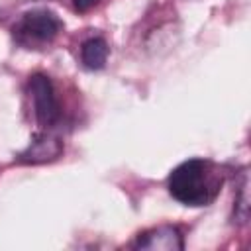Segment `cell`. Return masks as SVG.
<instances>
[{
	"label": "cell",
	"mask_w": 251,
	"mask_h": 251,
	"mask_svg": "<svg viewBox=\"0 0 251 251\" xmlns=\"http://www.w3.org/2000/svg\"><path fill=\"white\" fill-rule=\"evenodd\" d=\"M224 184V175L220 167L210 159H186L180 165H176L169 178L167 188L171 196L190 208H202L210 206Z\"/></svg>",
	"instance_id": "obj_1"
},
{
	"label": "cell",
	"mask_w": 251,
	"mask_h": 251,
	"mask_svg": "<svg viewBox=\"0 0 251 251\" xmlns=\"http://www.w3.org/2000/svg\"><path fill=\"white\" fill-rule=\"evenodd\" d=\"M63 31L61 18L45 8L22 14L12 25V39L24 49H43L51 45Z\"/></svg>",
	"instance_id": "obj_2"
},
{
	"label": "cell",
	"mask_w": 251,
	"mask_h": 251,
	"mask_svg": "<svg viewBox=\"0 0 251 251\" xmlns=\"http://www.w3.org/2000/svg\"><path fill=\"white\" fill-rule=\"evenodd\" d=\"M27 100H29V110L31 118L37 124L39 129H55L61 122L63 110L61 102L57 98L55 86L51 78L43 73H35L27 80Z\"/></svg>",
	"instance_id": "obj_3"
},
{
	"label": "cell",
	"mask_w": 251,
	"mask_h": 251,
	"mask_svg": "<svg viewBox=\"0 0 251 251\" xmlns=\"http://www.w3.org/2000/svg\"><path fill=\"white\" fill-rule=\"evenodd\" d=\"M63 155V139L55 133V129H39L29 145L18 155V163L22 165H41L55 161Z\"/></svg>",
	"instance_id": "obj_4"
},
{
	"label": "cell",
	"mask_w": 251,
	"mask_h": 251,
	"mask_svg": "<svg viewBox=\"0 0 251 251\" xmlns=\"http://www.w3.org/2000/svg\"><path fill=\"white\" fill-rule=\"evenodd\" d=\"M131 247L147 251H180L184 247L182 231L178 226H155L151 229L141 231L131 243Z\"/></svg>",
	"instance_id": "obj_5"
},
{
	"label": "cell",
	"mask_w": 251,
	"mask_h": 251,
	"mask_svg": "<svg viewBox=\"0 0 251 251\" xmlns=\"http://www.w3.org/2000/svg\"><path fill=\"white\" fill-rule=\"evenodd\" d=\"M110 55V47L108 41L100 35H92L86 41H82L80 45V63L82 67L90 69V71H98L106 65Z\"/></svg>",
	"instance_id": "obj_6"
},
{
	"label": "cell",
	"mask_w": 251,
	"mask_h": 251,
	"mask_svg": "<svg viewBox=\"0 0 251 251\" xmlns=\"http://www.w3.org/2000/svg\"><path fill=\"white\" fill-rule=\"evenodd\" d=\"M233 218L239 226L247 224V220H249V175H247V169H243L241 180L237 184V194H235V204H233Z\"/></svg>",
	"instance_id": "obj_7"
},
{
	"label": "cell",
	"mask_w": 251,
	"mask_h": 251,
	"mask_svg": "<svg viewBox=\"0 0 251 251\" xmlns=\"http://www.w3.org/2000/svg\"><path fill=\"white\" fill-rule=\"evenodd\" d=\"M100 0H73V8L76 12H88L90 8H94Z\"/></svg>",
	"instance_id": "obj_8"
}]
</instances>
